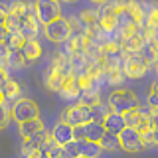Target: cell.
Wrapping results in <instances>:
<instances>
[{"mask_svg": "<svg viewBox=\"0 0 158 158\" xmlns=\"http://www.w3.org/2000/svg\"><path fill=\"white\" fill-rule=\"evenodd\" d=\"M71 73V61H69V53H56V57L52 59L49 67L44 71V85L49 91L59 93L63 87L65 77Z\"/></svg>", "mask_w": 158, "mask_h": 158, "instance_id": "cell-1", "label": "cell"}, {"mask_svg": "<svg viewBox=\"0 0 158 158\" xmlns=\"http://www.w3.org/2000/svg\"><path fill=\"white\" fill-rule=\"evenodd\" d=\"M71 34H73V24H71V20L61 18V16L44 26V36H46L49 42H53V44H63V42H67V40L71 38Z\"/></svg>", "mask_w": 158, "mask_h": 158, "instance_id": "cell-2", "label": "cell"}, {"mask_svg": "<svg viewBox=\"0 0 158 158\" xmlns=\"http://www.w3.org/2000/svg\"><path fill=\"white\" fill-rule=\"evenodd\" d=\"M107 103L113 111L123 113V115H125L127 111H131V109L138 107V99L135 95V91H131V89H115V91L109 95Z\"/></svg>", "mask_w": 158, "mask_h": 158, "instance_id": "cell-3", "label": "cell"}, {"mask_svg": "<svg viewBox=\"0 0 158 158\" xmlns=\"http://www.w3.org/2000/svg\"><path fill=\"white\" fill-rule=\"evenodd\" d=\"M61 16V4L59 0H36V18L42 26L53 22Z\"/></svg>", "mask_w": 158, "mask_h": 158, "instance_id": "cell-4", "label": "cell"}, {"mask_svg": "<svg viewBox=\"0 0 158 158\" xmlns=\"http://www.w3.org/2000/svg\"><path fill=\"white\" fill-rule=\"evenodd\" d=\"M61 121L69 123V125H85L91 121V107L85 103H75V105H69L65 111L61 113Z\"/></svg>", "mask_w": 158, "mask_h": 158, "instance_id": "cell-5", "label": "cell"}, {"mask_svg": "<svg viewBox=\"0 0 158 158\" xmlns=\"http://www.w3.org/2000/svg\"><path fill=\"white\" fill-rule=\"evenodd\" d=\"M49 136H52V132H48L46 128H42L40 132H36V135L24 138V142H22V154L26 156V158L44 156L42 154V146H44V142H46Z\"/></svg>", "mask_w": 158, "mask_h": 158, "instance_id": "cell-6", "label": "cell"}, {"mask_svg": "<svg viewBox=\"0 0 158 158\" xmlns=\"http://www.w3.org/2000/svg\"><path fill=\"white\" fill-rule=\"evenodd\" d=\"M40 117V109L32 99H18L16 103H12V118L14 123H24L30 118Z\"/></svg>", "mask_w": 158, "mask_h": 158, "instance_id": "cell-7", "label": "cell"}, {"mask_svg": "<svg viewBox=\"0 0 158 158\" xmlns=\"http://www.w3.org/2000/svg\"><path fill=\"white\" fill-rule=\"evenodd\" d=\"M123 67H125L128 79H138V77H142L148 71L150 63L146 61V57L142 56V53H128V56L125 57Z\"/></svg>", "mask_w": 158, "mask_h": 158, "instance_id": "cell-8", "label": "cell"}, {"mask_svg": "<svg viewBox=\"0 0 158 158\" xmlns=\"http://www.w3.org/2000/svg\"><path fill=\"white\" fill-rule=\"evenodd\" d=\"M118 6H121V0L118 2H103L101 10H99V22L107 32H115L117 30V22H118Z\"/></svg>", "mask_w": 158, "mask_h": 158, "instance_id": "cell-9", "label": "cell"}, {"mask_svg": "<svg viewBox=\"0 0 158 158\" xmlns=\"http://www.w3.org/2000/svg\"><path fill=\"white\" fill-rule=\"evenodd\" d=\"M118 140H121V150L125 152H138L142 150V140H140V131L132 127H125L118 135Z\"/></svg>", "mask_w": 158, "mask_h": 158, "instance_id": "cell-10", "label": "cell"}, {"mask_svg": "<svg viewBox=\"0 0 158 158\" xmlns=\"http://www.w3.org/2000/svg\"><path fill=\"white\" fill-rule=\"evenodd\" d=\"M125 121H127V127H132V128H144L148 125H152L150 123V107L142 109L140 105L131 109V111L125 113Z\"/></svg>", "mask_w": 158, "mask_h": 158, "instance_id": "cell-11", "label": "cell"}, {"mask_svg": "<svg viewBox=\"0 0 158 158\" xmlns=\"http://www.w3.org/2000/svg\"><path fill=\"white\" fill-rule=\"evenodd\" d=\"M118 42H121V46L127 53H140L142 46L146 44V38H144V32H142V28H140V30H136V32L128 34V36H123Z\"/></svg>", "mask_w": 158, "mask_h": 158, "instance_id": "cell-12", "label": "cell"}, {"mask_svg": "<svg viewBox=\"0 0 158 158\" xmlns=\"http://www.w3.org/2000/svg\"><path fill=\"white\" fill-rule=\"evenodd\" d=\"M81 93H83V89H81V83H79V77L75 73H69L65 77V81H63V87L59 91V95L63 99H79Z\"/></svg>", "mask_w": 158, "mask_h": 158, "instance_id": "cell-13", "label": "cell"}, {"mask_svg": "<svg viewBox=\"0 0 158 158\" xmlns=\"http://www.w3.org/2000/svg\"><path fill=\"white\" fill-rule=\"evenodd\" d=\"M22 95V85H20L18 81H14V79H2V97L0 99H4V101H8V103H16L18 99H22L20 97Z\"/></svg>", "mask_w": 158, "mask_h": 158, "instance_id": "cell-14", "label": "cell"}, {"mask_svg": "<svg viewBox=\"0 0 158 158\" xmlns=\"http://www.w3.org/2000/svg\"><path fill=\"white\" fill-rule=\"evenodd\" d=\"M103 125L109 132H115V135H121V131L127 127V121H125V115L123 113H117V111H109V115L105 117V121H103Z\"/></svg>", "mask_w": 158, "mask_h": 158, "instance_id": "cell-15", "label": "cell"}, {"mask_svg": "<svg viewBox=\"0 0 158 158\" xmlns=\"http://www.w3.org/2000/svg\"><path fill=\"white\" fill-rule=\"evenodd\" d=\"M20 34H22L26 40H36L38 38V32H40V20L36 18V14L34 16H28L22 20V24H20Z\"/></svg>", "mask_w": 158, "mask_h": 158, "instance_id": "cell-16", "label": "cell"}, {"mask_svg": "<svg viewBox=\"0 0 158 158\" xmlns=\"http://www.w3.org/2000/svg\"><path fill=\"white\" fill-rule=\"evenodd\" d=\"M42 154L46 158H59L65 156V144H61L59 140H56L53 136H49L42 146Z\"/></svg>", "mask_w": 158, "mask_h": 158, "instance_id": "cell-17", "label": "cell"}, {"mask_svg": "<svg viewBox=\"0 0 158 158\" xmlns=\"http://www.w3.org/2000/svg\"><path fill=\"white\" fill-rule=\"evenodd\" d=\"M42 128H46V127H44V123H42L40 117L30 118V121H24V123H18V132H20L22 138H28V136L36 135V132H40Z\"/></svg>", "mask_w": 158, "mask_h": 158, "instance_id": "cell-18", "label": "cell"}, {"mask_svg": "<svg viewBox=\"0 0 158 158\" xmlns=\"http://www.w3.org/2000/svg\"><path fill=\"white\" fill-rule=\"evenodd\" d=\"M52 136L56 138V140H59L61 144H65V142H69L73 138V125H69L65 121H59L57 125L53 127Z\"/></svg>", "mask_w": 158, "mask_h": 158, "instance_id": "cell-19", "label": "cell"}, {"mask_svg": "<svg viewBox=\"0 0 158 158\" xmlns=\"http://www.w3.org/2000/svg\"><path fill=\"white\" fill-rule=\"evenodd\" d=\"M20 49L24 52V56H26V59H28L30 63L42 57V46H40L38 40H26V42H24V46L20 48Z\"/></svg>", "mask_w": 158, "mask_h": 158, "instance_id": "cell-20", "label": "cell"}, {"mask_svg": "<svg viewBox=\"0 0 158 158\" xmlns=\"http://www.w3.org/2000/svg\"><path fill=\"white\" fill-rule=\"evenodd\" d=\"M4 65H10V67H14V69H22V67H26L28 65V59L26 56H24V52L22 49H12V52L8 53V57L4 59Z\"/></svg>", "mask_w": 158, "mask_h": 158, "instance_id": "cell-21", "label": "cell"}, {"mask_svg": "<svg viewBox=\"0 0 158 158\" xmlns=\"http://www.w3.org/2000/svg\"><path fill=\"white\" fill-rule=\"evenodd\" d=\"M85 128H87V140H97V142H101L103 135L107 132L105 125H103V123H97V121L85 123Z\"/></svg>", "mask_w": 158, "mask_h": 158, "instance_id": "cell-22", "label": "cell"}, {"mask_svg": "<svg viewBox=\"0 0 158 158\" xmlns=\"http://www.w3.org/2000/svg\"><path fill=\"white\" fill-rule=\"evenodd\" d=\"M125 79H127V71H125L123 65H111L107 69V83H111V85H121Z\"/></svg>", "mask_w": 158, "mask_h": 158, "instance_id": "cell-23", "label": "cell"}, {"mask_svg": "<svg viewBox=\"0 0 158 158\" xmlns=\"http://www.w3.org/2000/svg\"><path fill=\"white\" fill-rule=\"evenodd\" d=\"M140 53L146 57L148 63H158V42L156 40H146Z\"/></svg>", "mask_w": 158, "mask_h": 158, "instance_id": "cell-24", "label": "cell"}, {"mask_svg": "<svg viewBox=\"0 0 158 158\" xmlns=\"http://www.w3.org/2000/svg\"><path fill=\"white\" fill-rule=\"evenodd\" d=\"M87 140V138H85ZM85 140H77V138H71L69 142H65V156L67 158H79L83 156V144Z\"/></svg>", "mask_w": 158, "mask_h": 158, "instance_id": "cell-25", "label": "cell"}, {"mask_svg": "<svg viewBox=\"0 0 158 158\" xmlns=\"http://www.w3.org/2000/svg\"><path fill=\"white\" fill-rule=\"evenodd\" d=\"M101 146L103 150H109V152H115L121 148V140H118V135H115V132H105L101 138Z\"/></svg>", "mask_w": 158, "mask_h": 158, "instance_id": "cell-26", "label": "cell"}, {"mask_svg": "<svg viewBox=\"0 0 158 158\" xmlns=\"http://www.w3.org/2000/svg\"><path fill=\"white\" fill-rule=\"evenodd\" d=\"M140 140H142V146H144V148L154 146L156 144V128L152 125L140 128Z\"/></svg>", "mask_w": 158, "mask_h": 158, "instance_id": "cell-27", "label": "cell"}, {"mask_svg": "<svg viewBox=\"0 0 158 158\" xmlns=\"http://www.w3.org/2000/svg\"><path fill=\"white\" fill-rule=\"evenodd\" d=\"M109 111H111L109 103H107V105H103V103H97V105H93V107H91V121L103 123V121H105V117L109 115Z\"/></svg>", "mask_w": 158, "mask_h": 158, "instance_id": "cell-28", "label": "cell"}, {"mask_svg": "<svg viewBox=\"0 0 158 158\" xmlns=\"http://www.w3.org/2000/svg\"><path fill=\"white\" fill-rule=\"evenodd\" d=\"M101 150H103V146L97 140H85V144H83V156L85 158H97L101 154Z\"/></svg>", "mask_w": 158, "mask_h": 158, "instance_id": "cell-29", "label": "cell"}, {"mask_svg": "<svg viewBox=\"0 0 158 158\" xmlns=\"http://www.w3.org/2000/svg\"><path fill=\"white\" fill-rule=\"evenodd\" d=\"M79 101L89 105V107H93V105H97V103H101V97H99V91H85V93H81Z\"/></svg>", "mask_w": 158, "mask_h": 158, "instance_id": "cell-30", "label": "cell"}, {"mask_svg": "<svg viewBox=\"0 0 158 158\" xmlns=\"http://www.w3.org/2000/svg\"><path fill=\"white\" fill-rule=\"evenodd\" d=\"M148 107H158V79L152 83L150 87V93H148Z\"/></svg>", "mask_w": 158, "mask_h": 158, "instance_id": "cell-31", "label": "cell"}, {"mask_svg": "<svg viewBox=\"0 0 158 158\" xmlns=\"http://www.w3.org/2000/svg\"><path fill=\"white\" fill-rule=\"evenodd\" d=\"M73 138H77V140H85V138H87L85 125H75V127H73Z\"/></svg>", "mask_w": 158, "mask_h": 158, "instance_id": "cell-32", "label": "cell"}, {"mask_svg": "<svg viewBox=\"0 0 158 158\" xmlns=\"http://www.w3.org/2000/svg\"><path fill=\"white\" fill-rule=\"evenodd\" d=\"M150 123H152V127H158V107H154V109H152L150 107Z\"/></svg>", "mask_w": 158, "mask_h": 158, "instance_id": "cell-33", "label": "cell"}, {"mask_svg": "<svg viewBox=\"0 0 158 158\" xmlns=\"http://www.w3.org/2000/svg\"><path fill=\"white\" fill-rule=\"evenodd\" d=\"M91 2H95V4H103V2H107V0H91Z\"/></svg>", "mask_w": 158, "mask_h": 158, "instance_id": "cell-34", "label": "cell"}, {"mask_svg": "<svg viewBox=\"0 0 158 158\" xmlns=\"http://www.w3.org/2000/svg\"><path fill=\"white\" fill-rule=\"evenodd\" d=\"M156 144H158V127H156Z\"/></svg>", "mask_w": 158, "mask_h": 158, "instance_id": "cell-35", "label": "cell"}, {"mask_svg": "<svg viewBox=\"0 0 158 158\" xmlns=\"http://www.w3.org/2000/svg\"><path fill=\"white\" fill-rule=\"evenodd\" d=\"M63 2H73V0H63Z\"/></svg>", "mask_w": 158, "mask_h": 158, "instance_id": "cell-36", "label": "cell"}, {"mask_svg": "<svg viewBox=\"0 0 158 158\" xmlns=\"http://www.w3.org/2000/svg\"><path fill=\"white\" fill-rule=\"evenodd\" d=\"M156 73H158V63H156Z\"/></svg>", "mask_w": 158, "mask_h": 158, "instance_id": "cell-37", "label": "cell"}, {"mask_svg": "<svg viewBox=\"0 0 158 158\" xmlns=\"http://www.w3.org/2000/svg\"><path fill=\"white\" fill-rule=\"evenodd\" d=\"M156 42H158V36H156Z\"/></svg>", "mask_w": 158, "mask_h": 158, "instance_id": "cell-38", "label": "cell"}]
</instances>
